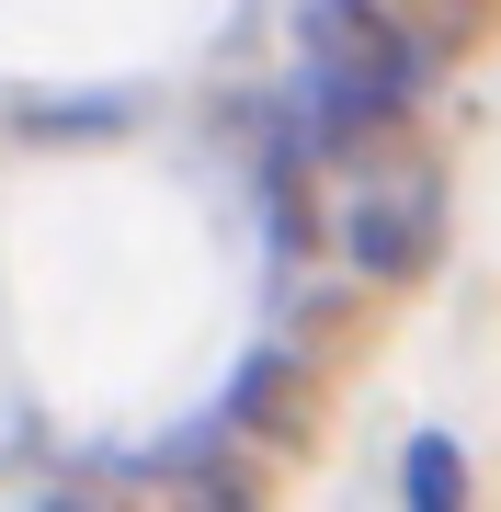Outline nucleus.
Here are the masks:
<instances>
[{
    "mask_svg": "<svg viewBox=\"0 0 501 512\" xmlns=\"http://www.w3.org/2000/svg\"><path fill=\"white\" fill-rule=\"evenodd\" d=\"M297 35L319 69H376V80H410L422 92V35L388 12V0H297Z\"/></svg>",
    "mask_w": 501,
    "mask_h": 512,
    "instance_id": "nucleus-1",
    "label": "nucleus"
},
{
    "mask_svg": "<svg viewBox=\"0 0 501 512\" xmlns=\"http://www.w3.org/2000/svg\"><path fill=\"white\" fill-rule=\"evenodd\" d=\"M342 251H353V274H376V285L422 274V262H433V183L353 194V205H342Z\"/></svg>",
    "mask_w": 501,
    "mask_h": 512,
    "instance_id": "nucleus-2",
    "label": "nucleus"
},
{
    "mask_svg": "<svg viewBox=\"0 0 501 512\" xmlns=\"http://www.w3.org/2000/svg\"><path fill=\"white\" fill-rule=\"evenodd\" d=\"M399 478H410V501H422V512H456V501H467V456H456L445 433L410 444V467H399Z\"/></svg>",
    "mask_w": 501,
    "mask_h": 512,
    "instance_id": "nucleus-3",
    "label": "nucleus"
},
{
    "mask_svg": "<svg viewBox=\"0 0 501 512\" xmlns=\"http://www.w3.org/2000/svg\"><path fill=\"white\" fill-rule=\"evenodd\" d=\"M285 399H297V365H285V353H274V365H251V376H240V399H228V410H240L251 433H262V421H297Z\"/></svg>",
    "mask_w": 501,
    "mask_h": 512,
    "instance_id": "nucleus-4",
    "label": "nucleus"
}]
</instances>
